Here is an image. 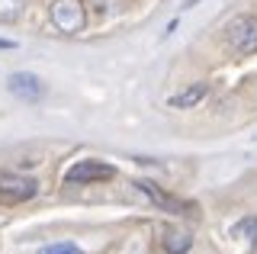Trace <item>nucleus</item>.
I'll use <instances>...</instances> for the list:
<instances>
[{
	"label": "nucleus",
	"instance_id": "5",
	"mask_svg": "<svg viewBox=\"0 0 257 254\" xmlns=\"http://www.w3.org/2000/svg\"><path fill=\"white\" fill-rule=\"evenodd\" d=\"M109 177H116V168L103 164V161H77L74 168L64 174L68 184H93V180H109Z\"/></svg>",
	"mask_w": 257,
	"mask_h": 254
},
{
	"label": "nucleus",
	"instance_id": "9",
	"mask_svg": "<svg viewBox=\"0 0 257 254\" xmlns=\"http://www.w3.org/2000/svg\"><path fill=\"white\" fill-rule=\"evenodd\" d=\"M231 235H238V238H251V244L257 248V219H241V222H235V228H231Z\"/></svg>",
	"mask_w": 257,
	"mask_h": 254
},
{
	"label": "nucleus",
	"instance_id": "7",
	"mask_svg": "<svg viewBox=\"0 0 257 254\" xmlns=\"http://www.w3.org/2000/svg\"><path fill=\"white\" fill-rule=\"evenodd\" d=\"M206 97H209V84L196 81V84H190L187 90H180L177 97H171V106L174 109H190V106H196V103H203Z\"/></svg>",
	"mask_w": 257,
	"mask_h": 254
},
{
	"label": "nucleus",
	"instance_id": "2",
	"mask_svg": "<svg viewBox=\"0 0 257 254\" xmlns=\"http://www.w3.org/2000/svg\"><path fill=\"white\" fill-rule=\"evenodd\" d=\"M87 23V13H84V4L80 0H55L52 4V26L64 36H74L84 29Z\"/></svg>",
	"mask_w": 257,
	"mask_h": 254
},
{
	"label": "nucleus",
	"instance_id": "6",
	"mask_svg": "<svg viewBox=\"0 0 257 254\" xmlns=\"http://www.w3.org/2000/svg\"><path fill=\"white\" fill-rule=\"evenodd\" d=\"M135 187L142 190L145 196H148L151 203L158 206V209H164V212H171V216H180V212H190V206L180 200V196H171L167 190H161L158 184H151V180H135Z\"/></svg>",
	"mask_w": 257,
	"mask_h": 254
},
{
	"label": "nucleus",
	"instance_id": "4",
	"mask_svg": "<svg viewBox=\"0 0 257 254\" xmlns=\"http://www.w3.org/2000/svg\"><path fill=\"white\" fill-rule=\"evenodd\" d=\"M7 90L16 100H26V103H39L45 97V84L36 74H29V71H16V74L7 77Z\"/></svg>",
	"mask_w": 257,
	"mask_h": 254
},
{
	"label": "nucleus",
	"instance_id": "8",
	"mask_svg": "<svg viewBox=\"0 0 257 254\" xmlns=\"http://www.w3.org/2000/svg\"><path fill=\"white\" fill-rule=\"evenodd\" d=\"M190 244H193V238L187 232H177V228L164 232V238H161V248H164L167 254H187Z\"/></svg>",
	"mask_w": 257,
	"mask_h": 254
},
{
	"label": "nucleus",
	"instance_id": "3",
	"mask_svg": "<svg viewBox=\"0 0 257 254\" xmlns=\"http://www.w3.org/2000/svg\"><path fill=\"white\" fill-rule=\"evenodd\" d=\"M36 193H39V184L32 177H23V174H13V171H0V200L26 203Z\"/></svg>",
	"mask_w": 257,
	"mask_h": 254
},
{
	"label": "nucleus",
	"instance_id": "11",
	"mask_svg": "<svg viewBox=\"0 0 257 254\" xmlns=\"http://www.w3.org/2000/svg\"><path fill=\"white\" fill-rule=\"evenodd\" d=\"M23 10V0H0V20H13Z\"/></svg>",
	"mask_w": 257,
	"mask_h": 254
},
{
	"label": "nucleus",
	"instance_id": "1",
	"mask_svg": "<svg viewBox=\"0 0 257 254\" xmlns=\"http://www.w3.org/2000/svg\"><path fill=\"white\" fill-rule=\"evenodd\" d=\"M225 42L235 55H254L257 52V17L238 13L225 23Z\"/></svg>",
	"mask_w": 257,
	"mask_h": 254
},
{
	"label": "nucleus",
	"instance_id": "10",
	"mask_svg": "<svg viewBox=\"0 0 257 254\" xmlns=\"http://www.w3.org/2000/svg\"><path fill=\"white\" fill-rule=\"evenodd\" d=\"M39 254H84L77 248V244H71V241H58V244H48V248H42Z\"/></svg>",
	"mask_w": 257,
	"mask_h": 254
},
{
	"label": "nucleus",
	"instance_id": "12",
	"mask_svg": "<svg viewBox=\"0 0 257 254\" xmlns=\"http://www.w3.org/2000/svg\"><path fill=\"white\" fill-rule=\"evenodd\" d=\"M0 49H16V42L13 39H0Z\"/></svg>",
	"mask_w": 257,
	"mask_h": 254
}]
</instances>
